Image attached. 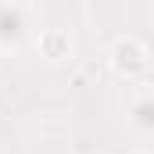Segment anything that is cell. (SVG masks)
<instances>
[{"instance_id":"1","label":"cell","mask_w":154,"mask_h":154,"mask_svg":"<svg viewBox=\"0 0 154 154\" xmlns=\"http://www.w3.org/2000/svg\"><path fill=\"white\" fill-rule=\"evenodd\" d=\"M39 36L36 14L29 4H0V54H18Z\"/></svg>"},{"instance_id":"2","label":"cell","mask_w":154,"mask_h":154,"mask_svg":"<svg viewBox=\"0 0 154 154\" xmlns=\"http://www.w3.org/2000/svg\"><path fill=\"white\" fill-rule=\"evenodd\" d=\"M108 65H111V72L118 79L136 82L151 68V50H147L143 39H136V36H118L111 43V50H108Z\"/></svg>"},{"instance_id":"5","label":"cell","mask_w":154,"mask_h":154,"mask_svg":"<svg viewBox=\"0 0 154 154\" xmlns=\"http://www.w3.org/2000/svg\"><path fill=\"white\" fill-rule=\"evenodd\" d=\"M151 18H154V7H151Z\"/></svg>"},{"instance_id":"4","label":"cell","mask_w":154,"mask_h":154,"mask_svg":"<svg viewBox=\"0 0 154 154\" xmlns=\"http://www.w3.org/2000/svg\"><path fill=\"white\" fill-rule=\"evenodd\" d=\"M36 47H39V54L47 61H61V57L72 54V39H68V32H61V29H43L36 36Z\"/></svg>"},{"instance_id":"6","label":"cell","mask_w":154,"mask_h":154,"mask_svg":"<svg viewBox=\"0 0 154 154\" xmlns=\"http://www.w3.org/2000/svg\"><path fill=\"white\" fill-rule=\"evenodd\" d=\"M143 154H147V151H143Z\"/></svg>"},{"instance_id":"3","label":"cell","mask_w":154,"mask_h":154,"mask_svg":"<svg viewBox=\"0 0 154 154\" xmlns=\"http://www.w3.org/2000/svg\"><path fill=\"white\" fill-rule=\"evenodd\" d=\"M125 122L136 136H154V86H140L133 90L129 104H125Z\"/></svg>"}]
</instances>
